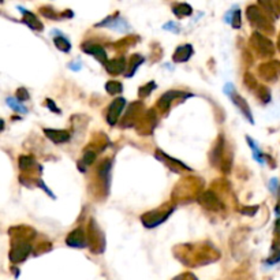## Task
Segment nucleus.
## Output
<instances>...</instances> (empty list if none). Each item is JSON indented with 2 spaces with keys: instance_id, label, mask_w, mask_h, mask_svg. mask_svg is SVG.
<instances>
[{
  "instance_id": "f257e3e1",
  "label": "nucleus",
  "mask_w": 280,
  "mask_h": 280,
  "mask_svg": "<svg viewBox=\"0 0 280 280\" xmlns=\"http://www.w3.org/2000/svg\"><path fill=\"white\" fill-rule=\"evenodd\" d=\"M246 15H248V19L250 21V25H253L256 29L262 30V32L265 33L273 32V25H272V22L266 18L264 13L258 9L257 6H249Z\"/></svg>"
},
{
  "instance_id": "f03ea898",
  "label": "nucleus",
  "mask_w": 280,
  "mask_h": 280,
  "mask_svg": "<svg viewBox=\"0 0 280 280\" xmlns=\"http://www.w3.org/2000/svg\"><path fill=\"white\" fill-rule=\"evenodd\" d=\"M32 253V245L25 239H14L11 249H10V261L13 264L23 262Z\"/></svg>"
},
{
  "instance_id": "7ed1b4c3",
  "label": "nucleus",
  "mask_w": 280,
  "mask_h": 280,
  "mask_svg": "<svg viewBox=\"0 0 280 280\" xmlns=\"http://www.w3.org/2000/svg\"><path fill=\"white\" fill-rule=\"evenodd\" d=\"M250 44L254 48V51L257 52L260 56H271L275 54V46H273V42L266 38L264 34H261L260 32L253 33L252 38H250Z\"/></svg>"
},
{
  "instance_id": "20e7f679",
  "label": "nucleus",
  "mask_w": 280,
  "mask_h": 280,
  "mask_svg": "<svg viewBox=\"0 0 280 280\" xmlns=\"http://www.w3.org/2000/svg\"><path fill=\"white\" fill-rule=\"evenodd\" d=\"M224 93L227 95V96L230 97L231 101L234 103L235 106L238 107V110L244 114L245 116H246V119L250 122V123H254V119H253V115H252V110H250V107H249L248 101L245 100L244 97L239 96L238 93L235 92V87L232 83H227L224 86Z\"/></svg>"
},
{
  "instance_id": "39448f33",
  "label": "nucleus",
  "mask_w": 280,
  "mask_h": 280,
  "mask_svg": "<svg viewBox=\"0 0 280 280\" xmlns=\"http://www.w3.org/2000/svg\"><path fill=\"white\" fill-rule=\"evenodd\" d=\"M174 211V207L170 208V209H156V211H151L148 212V213H145V215L141 217V220H143V224L145 225L147 228H155L157 225H160L161 223H164Z\"/></svg>"
},
{
  "instance_id": "423d86ee",
  "label": "nucleus",
  "mask_w": 280,
  "mask_h": 280,
  "mask_svg": "<svg viewBox=\"0 0 280 280\" xmlns=\"http://www.w3.org/2000/svg\"><path fill=\"white\" fill-rule=\"evenodd\" d=\"M99 244H101L103 246L106 245L104 235L101 234L100 228L96 225V221L92 220L89 224V230H87V246L90 248L93 253H103V249L99 246Z\"/></svg>"
},
{
  "instance_id": "0eeeda50",
  "label": "nucleus",
  "mask_w": 280,
  "mask_h": 280,
  "mask_svg": "<svg viewBox=\"0 0 280 280\" xmlns=\"http://www.w3.org/2000/svg\"><path fill=\"white\" fill-rule=\"evenodd\" d=\"M124 106H126V100L123 97H116L115 100L111 103L108 111H107V123L110 126H115L119 120L120 114L123 112Z\"/></svg>"
},
{
  "instance_id": "6e6552de",
  "label": "nucleus",
  "mask_w": 280,
  "mask_h": 280,
  "mask_svg": "<svg viewBox=\"0 0 280 280\" xmlns=\"http://www.w3.org/2000/svg\"><path fill=\"white\" fill-rule=\"evenodd\" d=\"M96 28H110L114 29L116 32H127L130 29L129 23L126 22L119 14L111 15L108 18H106L104 21L96 23Z\"/></svg>"
},
{
  "instance_id": "1a4fd4ad",
  "label": "nucleus",
  "mask_w": 280,
  "mask_h": 280,
  "mask_svg": "<svg viewBox=\"0 0 280 280\" xmlns=\"http://www.w3.org/2000/svg\"><path fill=\"white\" fill-rule=\"evenodd\" d=\"M81 50H82L85 54H87V55H92L95 59L101 62L103 65H106L107 62H108V60H107L106 50H104L100 44H96V42L90 41L83 42L82 45H81Z\"/></svg>"
},
{
  "instance_id": "9d476101",
  "label": "nucleus",
  "mask_w": 280,
  "mask_h": 280,
  "mask_svg": "<svg viewBox=\"0 0 280 280\" xmlns=\"http://www.w3.org/2000/svg\"><path fill=\"white\" fill-rule=\"evenodd\" d=\"M192 96H193V95L180 92V90H168V92H165L164 95L160 97V100L157 101V107H159L161 111H167L171 107V104H172V101L176 100V99H186V97Z\"/></svg>"
},
{
  "instance_id": "9b49d317",
  "label": "nucleus",
  "mask_w": 280,
  "mask_h": 280,
  "mask_svg": "<svg viewBox=\"0 0 280 280\" xmlns=\"http://www.w3.org/2000/svg\"><path fill=\"white\" fill-rule=\"evenodd\" d=\"M197 201L201 204L202 207L207 208V209H211V211H219L223 208L220 200L216 196L213 192H205L202 193L200 197L197 198Z\"/></svg>"
},
{
  "instance_id": "f8f14e48",
  "label": "nucleus",
  "mask_w": 280,
  "mask_h": 280,
  "mask_svg": "<svg viewBox=\"0 0 280 280\" xmlns=\"http://www.w3.org/2000/svg\"><path fill=\"white\" fill-rule=\"evenodd\" d=\"M66 244L69 245L70 248H86L87 238L85 237V232H83L82 228H75L74 231H71V232L67 235V238H66Z\"/></svg>"
},
{
  "instance_id": "ddd939ff",
  "label": "nucleus",
  "mask_w": 280,
  "mask_h": 280,
  "mask_svg": "<svg viewBox=\"0 0 280 280\" xmlns=\"http://www.w3.org/2000/svg\"><path fill=\"white\" fill-rule=\"evenodd\" d=\"M280 71V63L279 62H269L265 65H261V67L258 69V73L262 78L266 81H275L277 78V74Z\"/></svg>"
},
{
  "instance_id": "4468645a",
  "label": "nucleus",
  "mask_w": 280,
  "mask_h": 280,
  "mask_svg": "<svg viewBox=\"0 0 280 280\" xmlns=\"http://www.w3.org/2000/svg\"><path fill=\"white\" fill-rule=\"evenodd\" d=\"M143 110H144V104L141 103V101H135V103H133L131 106H130L129 111H127V114H126V116H124L123 119V127H126L127 126V123L130 122V118L133 119V126H135V124L139 122V118H141V115H143Z\"/></svg>"
},
{
  "instance_id": "2eb2a0df",
  "label": "nucleus",
  "mask_w": 280,
  "mask_h": 280,
  "mask_svg": "<svg viewBox=\"0 0 280 280\" xmlns=\"http://www.w3.org/2000/svg\"><path fill=\"white\" fill-rule=\"evenodd\" d=\"M18 10L21 11V14L23 15L22 22L25 23L26 26H29L32 30H36V32H41L42 29H44V26H42V23L37 19L36 15L33 14V13H30V11H28L26 9L21 7V6H18Z\"/></svg>"
},
{
  "instance_id": "dca6fc26",
  "label": "nucleus",
  "mask_w": 280,
  "mask_h": 280,
  "mask_svg": "<svg viewBox=\"0 0 280 280\" xmlns=\"http://www.w3.org/2000/svg\"><path fill=\"white\" fill-rule=\"evenodd\" d=\"M193 46L190 44H183V45L178 46L174 52V56H172V60L175 63H184L188 62L192 56H193Z\"/></svg>"
},
{
  "instance_id": "f3484780",
  "label": "nucleus",
  "mask_w": 280,
  "mask_h": 280,
  "mask_svg": "<svg viewBox=\"0 0 280 280\" xmlns=\"http://www.w3.org/2000/svg\"><path fill=\"white\" fill-rule=\"evenodd\" d=\"M44 133L54 144H65L70 139V133L67 130H54V129H44Z\"/></svg>"
},
{
  "instance_id": "a211bd4d",
  "label": "nucleus",
  "mask_w": 280,
  "mask_h": 280,
  "mask_svg": "<svg viewBox=\"0 0 280 280\" xmlns=\"http://www.w3.org/2000/svg\"><path fill=\"white\" fill-rule=\"evenodd\" d=\"M106 70L112 75H118V74L124 73V70L127 69V66H126V60L124 58H116V59H111L107 62L106 65Z\"/></svg>"
},
{
  "instance_id": "6ab92c4d",
  "label": "nucleus",
  "mask_w": 280,
  "mask_h": 280,
  "mask_svg": "<svg viewBox=\"0 0 280 280\" xmlns=\"http://www.w3.org/2000/svg\"><path fill=\"white\" fill-rule=\"evenodd\" d=\"M111 168H112V163H111L110 159H107L100 164L99 170H97V174H99V178L103 180L104 183V188L108 189L111 180Z\"/></svg>"
},
{
  "instance_id": "aec40b11",
  "label": "nucleus",
  "mask_w": 280,
  "mask_h": 280,
  "mask_svg": "<svg viewBox=\"0 0 280 280\" xmlns=\"http://www.w3.org/2000/svg\"><path fill=\"white\" fill-rule=\"evenodd\" d=\"M225 22L230 23L234 29H239L242 26V17H241V10H230L225 14Z\"/></svg>"
},
{
  "instance_id": "412c9836",
  "label": "nucleus",
  "mask_w": 280,
  "mask_h": 280,
  "mask_svg": "<svg viewBox=\"0 0 280 280\" xmlns=\"http://www.w3.org/2000/svg\"><path fill=\"white\" fill-rule=\"evenodd\" d=\"M144 56H141L139 54H134L133 56H131V59H130V65L127 66L129 67V70H127V73H126V77L127 78H131L134 74H135V71L138 70V67L143 65L144 63Z\"/></svg>"
},
{
  "instance_id": "4be33fe9",
  "label": "nucleus",
  "mask_w": 280,
  "mask_h": 280,
  "mask_svg": "<svg viewBox=\"0 0 280 280\" xmlns=\"http://www.w3.org/2000/svg\"><path fill=\"white\" fill-rule=\"evenodd\" d=\"M246 141H248L249 144V147L252 148V151H253V157H254V160H257L258 163L261 165L265 164V155L262 153L261 149L257 147V144H256V141L253 139V138H250L249 135H246Z\"/></svg>"
},
{
  "instance_id": "5701e85b",
  "label": "nucleus",
  "mask_w": 280,
  "mask_h": 280,
  "mask_svg": "<svg viewBox=\"0 0 280 280\" xmlns=\"http://www.w3.org/2000/svg\"><path fill=\"white\" fill-rule=\"evenodd\" d=\"M172 10H174L172 13L176 17H179V18H182V17H190V15L193 14V9L188 3H176Z\"/></svg>"
},
{
  "instance_id": "b1692460",
  "label": "nucleus",
  "mask_w": 280,
  "mask_h": 280,
  "mask_svg": "<svg viewBox=\"0 0 280 280\" xmlns=\"http://www.w3.org/2000/svg\"><path fill=\"white\" fill-rule=\"evenodd\" d=\"M54 44L59 51L62 52H70L71 50V42H70L69 38H66L65 36H58L54 38Z\"/></svg>"
},
{
  "instance_id": "393cba45",
  "label": "nucleus",
  "mask_w": 280,
  "mask_h": 280,
  "mask_svg": "<svg viewBox=\"0 0 280 280\" xmlns=\"http://www.w3.org/2000/svg\"><path fill=\"white\" fill-rule=\"evenodd\" d=\"M6 103H7V106H9L11 110H14L15 112H19V114H28V108H26V107H23L17 99H14V97H7V99H6Z\"/></svg>"
},
{
  "instance_id": "a878e982",
  "label": "nucleus",
  "mask_w": 280,
  "mask_h": 280,
  "mask_svg": "<svg viewBox=\"0 0 280 280\" xmlns=\"http://www.w3.org/2000/svg\"><path fill=\"white\" fill-rule=\"evenodd\" d=\"M18 163H19V168L22 171H28L30 170V168H33V167H36V160L33 159L32 156H21L18 159Z\"/></svg>"
},
{
  "instance_id": "bb28decb",
  "label": "nucleus",
  "mask_w": 280,
  "mask_h": 280,
  "mask_svg": "<svg viewBox=\"0 0 280 280\" xmlns=\"http://www.w3.org/2000/svg\"><path fill=\"white\" fill-rule=\"evenodd\" d=\"M106 90L110 95H118L123 90V85L118 81H110V82L106 83Z\"/></svg>"
},
{
  "instance_id": "cd10ccee",
  "label": "nucleus",
  "mask_w": 280,
  "mask_h": 280,
  "mask_svg": "<svg viewBox=\"0 0 280 280\" xmlns=\"http://www.w3.org/2000/svg\"><path fill=\"white\" fill-rule=\"evenodd\" d=\"M155 89H156V82H155V81H151V82H148L147 85L141 86L139 92H138V96H139V99L148 97L152 92H153V90H155Z\"/></svg>"
},
{
  "instance_id": "c85d7f7f",
  "label": "nucleus",
  "mask_w": 280,
  "mask_h": 280,
  "mask_svg": "<svg viewBox=\"0 0 280 280\" xmlns=\"http://www.w3.org/2000/svg\"><path fill=\"white\" fill-rule=\"evenodd\" d=\"M277 262H280V248H277V246L273 245L271 256L266 258L265 264L266 265H275V264H277Z\"/></svg>"
},
{
  "instance_id": "c756f323",
  "label": "nucleus",
  "mask_w": 280,
  "mask_h": 280,
  "mask_svg": "<svg viewBox=\"0 0 280 280\" xmlns=\"http://www.w3.org/2000/svg\"><path fill=\"white\" fill-rule=\"evenodd\" d=\"M256 95H257V97L262 103H269V101H271V93L268 90V87L258 86L257 89H256Z\"/></svg>"
},
{
  "instance_id": "7c9ffc66",
  "label": "nucleus",
  "mask_w": 280,
  "mask_h": 280,
  "mask_svg": "<svg viewBox=\"0 0 280 280\" xmlns=\"http://www.w3.org/2000/svg\"><path fill=\"white\" fill-rule=\"evenodd\" d=\"M95 160H96V153L92 151H86L85 153H83V157L82 160H81V164L83 165H92L93 163H95Z\"/></svg>"
},
{
  "instance_id": "2f4dec72",
  "label": "nucleus",
  "mask_w": 280,
  "mask_h": 280,
  "mask_svg": "<svg viewBox=\"0 0 280 280\" xmlns=\"http://www.w3.org/2000/svg\"><path fill=\"white\" fill-rule=\"evenodd\" d=\"M15 96H17V100L21 101V103L30 99V95H29V92L25 87H19L18 90H17V93H15Z\"/></svg>"
},
{
  "instance_id": "473e14b6",
  "label": "nucleus",
  "mask_w": 280,
  "mask_h": 280,
  "mask_svg": "<svg viewBox=\"0 0 280 280\" xmlns=\"http://www.w3.org/2000/svg\"><path fill=\"white\" fill-rule=\"evenodd\" d=\"M245 83H246V86H248L249 89H257L258 87L256 78H254L253 75H250L249 73L245 75Z\"/></svg>"
},
{
  "instance_id": "72a5a7b5",
  "label": "nucleus",
  "mask_w": 280,
  "mask_h": 280,
  "mask_svg": "<svg viewBox=\"0 0 280 280\" xmlns=\"http://www.w3.org/2000/svg\"><path fill=\"white\" fill-rule=\"evenodd\" d=\"M41 14L44 15V17H46V18H51V19H56L58 18V15H56V13L54 11V10L51 9V7H42L41 10Z\"/></svg>"
},
{
  "instance_id": "f704fd0d",
  "label": "nucleus",
  "mask_w": 280,
  "mask_h": 280,
  "mask_svg": "<svg viewBox=\"0 0 280 280\" xmlns=\"http://www.w3.org/2000/svg\"><path fill=\"white\" fill-rule=\"evenodd\" d=\"M275 246L280 248V219L275 223Z\"/></svg>"
},
{
  "instance_id": "c9c22d12",
  "label": "nucleus",
  "mask_w": 280,
  "mask_h": 280,
  "mask_svg": "<svg viewBox=\"0 0 280 280\" xmlns=\"http://www.w3.org/2000/svg\"><path fill=\"white\" fill-rule=\"evenodd\" d=\"M163 29H164V30H171V32H174V33H179L180 32L179 25H178V23H175V22H168L167 25H164V26H163Z\"/></svg>"
},
{
  "instance_id": "e433bc0d",
  "label": "nucleus",
  "mask_w": 280,
  "mask_h": 280,
  "mask_svg": "<svg viewBox=\"0 0 280 280\" xmlns=\"http://www.w3.org/2000/svg\"><path fill=\"white\" fill-rule=\"evenodd\" d=\"M172 280H198L193 273H190V272H184V273H180L176 277H174Z\"/></svg>"
},
{
  "instance_id": "4c0bfd02",
  "label": "nucleus",
  "mask_w": 280,
  "mask_h": 280,
  "mask_svg": "<svg viewBox=\"0 0 280 280\" xmlns=\"http://www.w3.org/2000/svg\"><path fill=\"white\" fill-rule=\"evenodd\" d=\"M268 188H269V190H271L272 193H276V192L280 189L277 178H272V179L269 180V183H268Z\"/></svg>"
},
{
  "instance_id": "58836bf2",
  "label": "nucleus",
  "mask_w": 280,
  "mask_h": 280,
  "mask_svg": "<svg viewBox=\"0 0 280 280\" xmlns=\"http://www.w3.org/2000/svg\"><path fill=\"white\" fill-rule=\"evenodd\" d=\"M69 69L73 70V71H79V70L82 69V63L81 62H77V60H74L71 63H69Z\"/></svg>"
},
{
  "instance_id": "ea45409f",
  "label": "nucleus",
  "mask_w": 280,
  "mask_h": 280,
  "mask_svg": "<svg viewBox=\"0 0 280 280\" xmlns=\"http://www.w3.org/2000/svg\"><path fill=\"white\" fill-rule=\"evenodd\" d=\"M46 106H48V108H50L52 112H56V114H60V110L56 107V104L54 103V101L51 100V99H46Z\"/></svg>"
},
{
  "instance_id": "a19ab883",
  "label": "nucleus",
  "mask_w": 280,
  "mask_h": 280,
  "mask_svg": "<svg viewBox=\"0 0 280 280\" xmlns=\"http://www.w3.org/2000/svg\"><path fill=\"white\" fill-rule=\"evenodd\" d=\"M277 44H279V50H280V37H279V41H277Z\"/></svg>"
}]
</instances>
